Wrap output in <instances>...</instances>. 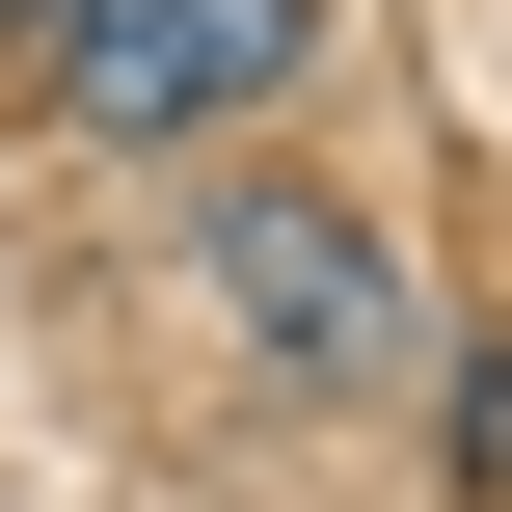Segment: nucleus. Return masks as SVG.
Listing matches in <instances>:
<instances>
[{
    "instance_id": "2",
    "label": "nucleus",
    "mask_w": 512,
    "mask_h": 512,
    "mask_svg": "<svg viewBox=\"0 0 512 512\" xmlns=\"http://www.w3.org/2000/svg\"><path fill=\"white\" fill-rule=\"evenodd\" d=\"M216 297L270 324V378H378V351H405V270H378L324 189H243V216H216Z\"/></svg>"
},
{
    "instance_id": "3",
    "label": "nucleus",
    "mask_w": 512,
    "mask_h": 512,
    "mask_svg": "<svg viewBox=\"0 0 512 512\" xmlns=\"http://www.w3.org/2000/svg\"><path fill=\"white\" fill-rule=\"evenodd\" d=\"M0 27H27V54H54V27H81V0H0Z\"/></svg>"
},
{
    "instance_id": "1",
    "label": "nucleus",
    "mask_w": 512,
    "mask_h": 512,
    "mask_svg": "<svg viewBox=\"0 0 512 512\" xmlns=\"http://www.w3.org/2000/svg\"><path fill=\"white\" fill-rule=\"evenodd\" d=\"M324 54V0H81L54 27V135H243Z\"/></svg>"
}]
</instances>
